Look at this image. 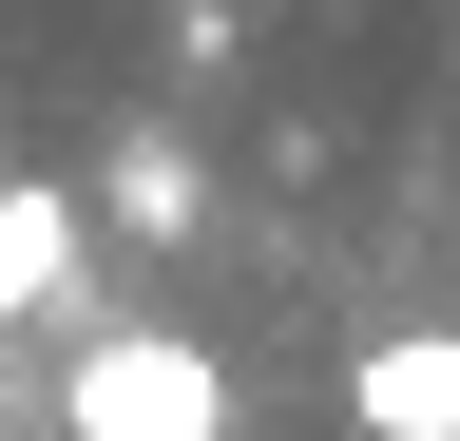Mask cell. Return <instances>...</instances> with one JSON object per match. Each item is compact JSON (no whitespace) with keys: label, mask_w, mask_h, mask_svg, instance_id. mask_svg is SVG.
Here are the masks:
<instances>
[{"label":"cell","mask_w":460,"mask_h":441,"mask_svg":"<svg viewBox=\"0 0 460 441\" xmlns=\"http://www.w3.org/2000/svg\"><path fill=\"white\" fill-rule=\"evenodd\" d=\"M77 441H230V365L172 346V326H115V346H77Z\"/></svg>","instance_id":"obj_1"},{"label":"cell","mask_w":460,"mask_h":441,"mask_svg":"<svg viewBox=\"0 0 460 441\" xmlns=\"http://www.w3.org/2000/svg\"><path fill=\"white\" fill-rule=\"evenodd\" d=\"M365 441H460V326H402V346H365Z\"/></svg>","instance_id":"obj_2"},{"label":"cell","mask_w":460,"mask_h":441,"mask_svg":"<svg viewBox=\"0 0 460 441\" xmlns=\"http://www.w3.org/2000/svg\"><path fill=\"white\" fill-rule=\"evenodd\" d=\"M39 307H77V192L0 173V326H39Z\"/></svg>","instance_id":"obj_3"},{"label":"cell","mask_w":460,"mask_h":441,"mask_svg":"<svg viewBox=\"0 0 460 441\" xmlns=\"http://www.w3.org/2000/svg\"><path fill=\"white\" fill-rule=\"evenodd\" d=\"M115 231L172 250V231H192V173H172V154H115Z\"/></svg>","instance_id":"obj_4"}]
</instances>
